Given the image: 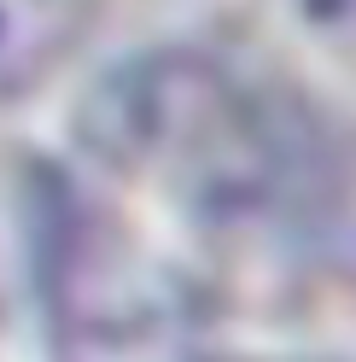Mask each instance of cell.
<instances>
[{
	"mask_svg": "<svg viewBox=\"0 0 356 362\" xmlns=\"http://www.w3.org/2000/svg\"><path fill=\"white\" fill-rule=\"evenodd\" d=\"M76 134L111 175L170 193L187 216L239 222L263 211L286 170V134L216 59L158 47L94 82Z\"/></svg>",
	"mask_w": 356,
	"mask_h": 362,
	"instance_id": "cell-1",
	"label": "cell"
},
{
	"mask_svg": "<svg viewBox=\"0 0 356 362\" xmlns=\"http://www.w3.org/2000/svg\"><path fill=\"white\" fill-rule=\"evenodd\" d=\"M53 199L35 181H18L0 164V315L24 298H41V269L53 240Z\"/></svg>",
	"mask_w": 356,
	"mask_h": 362,
	"instance_id": "cell-4",
	"label": "cell"
},
{
	"mask_svg": "<svg viewBox=\"0 0 356 362\" xmlns=\"http://www.w3.org/2000/svg\"><path fill=\"white\" fill-rule=\"evenodd\" d=\"M82 35V0H0V105L41 88Z\"/></svg>",
	"mask_w": 356,
	"mask_h": 362,
	"instance_id": "cell-3",
	"label": "cell"
},
{
	"mask_svg": "<svg viewBox=\"0 0 356 362\" xmlns=\"http://www.w3.org/2000/svg\"><path fill=\"white\" fill-rule=\"evenodd\" d=\"M41 298L64 362H187V304L175 281L129 240L53 211Z\"/></svg>",
	"mask_w": 356,
	"mask_h": 362,
	"instance_id": "cell-2",
	"label": "cell"
}]
</instances>
